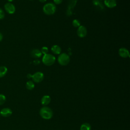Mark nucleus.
<instances>
[{"label":"nucleus","instance_id":"18","mask_svg":"<svg viewBox=\"0 0 130 130\" xmlns=\"http://www.w3.org/2000/svg\"><path fill=\"white\" fill-rule=\"evenodd\" d=\"M26 87L28 90H32L35 87V84L32 81H28L26 83Z\"/></svg>","mask_w":130,"mask_h":130},{"label":"nucleus","instance_id":"28","mask_svg":"<svg viewBox=\"0 0 130 130\" xmlns=\"http://www.w3.org/2000/svg\"><path fill=\"white\" fill-rule=\"evenodd\" d=\"M99 1H102V0H99Z\"/></svg>","mask_w":130,"mask_h":130},{"label":"nucleus","instance_id":"20","mask_svg":"<svg viewBox=\"0 0 130 130\" xmlns=\"http://www.w3.org/2000/svg\"><path fill=\"white\" fill-rule=\"evenodd\" d=\"M6 96L2 94H0V105H2L5 103L6 102Z\"/></svg>","mask_w":130,"mask_h":130},{"label":"nucleus","instance_id":"10","mask_svg":"<svg viewBox=\"0 0 130 130\" xmlns=\"http://www.w3.org/2000/svg\"><path fill=\"white\" fill-rule=\"evenodd\" d=\"M12 114V111L11 109L9 108H5L1 110L0 115L3 117H9Z\"/></svg>","mask_w":130,"mask_h":130},{"label":"nucleus","instance_id":"6","mask_svg":"<svg viewBox=\"0 0 130 130\" xmlns=\"http://www.w3.org/2000/svg\"><path fill=\"white\" fill-rule=\"evenodd\" d=\"M78 0H70L69 2L68 6V9L67 10V15L69 16L72 14V10L74 7L75 6Z\"/></svg>","mask_w":130,"mask_h":130},{"label":"nucleus","instance_id":"15","mask_svg":"<svg viewBox=\"0 0 130 130\" xmlns=\"http://www.w3.org/2000/svg\"><path fill=\"white\" fill-rule=\"evenodd\" d=\"M50 101H51V99H50V96L46 95H44L42 98L41 102L42 105L46 106V105H47L48 104H49L50 103Z\"/></svg>","mask_w":130,"mask_h":130},{"label":"nucleus","instance_id":"9","mask_svg":"<svg viewBox=\"0 0 130 130\" xmlns=\"http://www.w3.org/2000/svg\"><path fill=\"white\" fill-rule=\"evenodd\" d=\"M118 54L121 57L123 58H127L129 56V53L128 50L123 47L120 48L119 49Z\"/></svg>","mask_w":130,"mask_h":130},{"label":"nucleus","instance_id":"30","mask_svg":"<svg viewBox=\"0 0 130 130\" xmlns=\"http://www.w3.org/2000/svg\"></svg>","mask_w":130,"mask_h":130},{"label":"nucleus","instance_id":"13","mask_svg":"<svg viewBox=\"0 0 130 130\" xmlns=\"http://www.w3.org/2000/svg\"><path fill=\"white\" fill-rule=\"evenodd\" d=\"M93 5L98 10L103 11L104 10V6L103 4L99 0H93Z\"/></svg>","mask_w":130,"mask_h":130},{"label":"nucleus","instance_id":"11","mask_svg":"<svg viewBox=\"0 0 130 130\" xmlns=\"http://www.w3.org/2000/svg\"><path fill=\"white\" fill-rule=\"evenodd\" d=\"M30 54L31 57L36 58H39L42 55V53L41 51L38 49H34L31 50Z\"/></svg>","mask_w":130,"mask_h":130},{"label":"nucleus","instance_id":"19","mask_svg":"<svg viewBox=\"0 0 130 130\" xmlns=\"http://www.w3.org/2000/svg\"><path fill=\"white\" fill-rule=\"evenodd\" d=\"M73 25L75 27H78L80 26V22L78 19H74L72 22Z\"/></svg>","mask_w":130,"mask_h":130},{"label":"nucleus","instance_id":"26","mask_svg":"<svg viewBox=\"0 0 130 130\" xmlns=\"http://www.w3.org/2000/svg\"><path fill=\"white\" fill-rule=\"evenodd\" d=\"M39 1L41 3H44L46 1V0H39Z\"/></svg>","mask_w":130,"mask_h":130},{"label":"nucleus","instance_id":"23","mask_svg":"<svg viewBox=\"0 0 130 130\" xmlns=\"http://www.w3.org/2000/svg\"><path fill=\"white\" fill-rule=\"evenodd\" d=\"M53 2L55 4L59 5L62 3V0H53Z\"/></svg>","mask_w":130,"mask_h":130},{"label":"nucleus","instance_id":"8","mask_svg":"<svg viewBox=\"0 0 130 130\" xmlns=\"http://www.w3.org/2000/svg\"><path fill=\"white\" fill-rule=\"evenodd\" d=\"M77 33L78 36L80 38L85 37L87 34L86 28L83 25H80L79 27H78Z\"/></svg>","mask_w":130,"mask_h":130},{"label":"nucleus","instance_id":"21","mask_svg":"<svg viewBox=\"0 0 130 130\" xmlns=\"http://www.w3.org/2000/svg\"><path fill=\"white\" fill-rule=\"evenodd\" d=\"M41 52L42 54H47V53L48 52V48L46 46H44L42 48Z\"/></svg>","mask_w":130,"mask_h":130},{"label":"nucleus","instance_id":"17","mask_svg":"<svg viewBox=\"0 0 130 130\" xmlns=\"http://www.w3.org/2000/svg\"><path fill=\"white\" fill-rule=\"evenodd\" d=\"M91 129V126L90 124L88 123H83L81 126L80 130H90Z\"/></svg>","mask_w":130,"mask_h":130},{"label":"nucleus","instance_id":"3","mask_svg":"<svg viewBox=\"0 0 130 130\" xmlns=\"http://www.w3.org/2000/svg\"><path fill=\"white\" fill-rule=\"evenodd\" d=\"M55 61V56L51 54H44L42 58L43 63L44 64L48 66H50L53 64Z\"/></svg>","mask_w":130,"mask_h":130},{"label":"nucleus","instance_id":"22","mask_svg":"<svg viewBox=\"0 0 130 130\" xmlns=\"http://www.w3.org/2000/svg\"><path fill=\"white\" fill-rule=\"evenodd\" d=\"M5 13L4 11L0 8V20L3 19L5 17Z\"/></svg>","mask_w":130,"mask_h":130},{"label":"nucleus","instance_id":"1","mask_svg":"<svg viewBox=\"0 0 130 130\" xmlns=\"http://www.w3.org/2000/svg\"><path fill=\"white\" fill-rule=\"evenodd\" d=\"M40 115L45 119H50L53 116V112L52 110L48 107H43L40 110Z\"/></svg>","mask_w":130,"mask_h":130},{"label":"nucleus","instance_id":"24","mask_svg":"<svg viewBox=\"0 0 130 130\" xmlns=\"http://www.w3.org/2000/svg\"><path fill=\"white\" fill-rule=\"evenodd\" d=\"M3 35L0 32V42L3 39Z\"/></svg>","mask_w":130,"mask_h":130},{"label":"nucleus","instance_id":"7","mask_svg":"<svg viewBox=\"0 0 130 130\" xmlns=\"http://www.w3.org/2000/svg\"><path fill=\"white\" fill-rule=\"evenodd\" d=\"M4 8L6 11L10 14H13L15 12V7L14 5L11 3H7L5 5Z\"/></svg>","mask_w":130,"mask_h":130},{"label":"nucleus","instance_id":"12","mask_svg":"<svg viewBox=\"0 0 130 130\" xmlns=\"http://www.w3.org/2000/svg\"><path fill=\"white\" fill-rule=\"evenodd\" d=\"M104 4L106 7L109 8H113L116 6V0H105Z\"/></svg>","mask_w":130,"mask_h":130},{"label":"nucleus","instance_id":"14","mask_svg":"<svg viewBox=\"0 0 130 130\" xmlns=\"http://www.w3.org/2000/svg\"><path fill=\"white\" fill-rule=\"evenodd\" d=\"M51 50L52 53H54V54H60L61 51V49L60 46L57 45H54L52 46L51 47Z\"/></svg>","mask_w":130,"mask_h":130},{"label":"nucleus","instance_id":"5","mask_svg":"<svg viewBox=\"0 0 130 130\" xmlns=\"http://www.w3.org/2000/svg\"><path fill=\"white\" fill-rule=\"evenodd\" d=\"M44 76L43 73L40 72H38L31 76V78L35 82L40 83L43 80Z\"/></svg>","mask_w":130,"mask_h":130},{"label":"nucleus","instance_id":"25","mask_svg":"<svg viewBox=\"0 0 130 130\" xmlns=\"http://www.w3.org/2000/svg\"><path fill=\"white\" fill-rule=\"evenodd\" d=\"M31 76H32V75H31V74H27V77L29 79V78H31Z\"/></svg>","mask_w":130,"mask_h":130},{"label":"nucleus","instance_id":"29","mask_svg":"<svg viewBox=\"0 0 130 130\" xmlns=\"http://www.w3.org/2000/svg\"><path fill=\"white\" fill-rule=\"evenodd\" d=\"M30 1H32V0H30Z\"/></svg>","mask_w":130,"mask_h":130},{"label":"nucleus","instance_id":"16","mask_svg":"<svg viewBox=\"0 0 130 130\" xmlns=\"http://www.w3.org/2000/svg\"><path fill=\"white\" fill-rule=\"evenodd\" d=\"M8 71V69L5 66L0 67V78L3 77L6 75Z\"/></svg>","mask_w":130,"mask_h":130},{"label":"nucleus","instance_id":"2","mask_svg":"<svg viewBox=\"0 0 130 130\" xmlns=\"http://www.w3.org/2000/svg\"><path fill=\"white\" fill-rule=\"evenodd\" d=\"M56 6L53 3H47L45 4L43 8V12L47 15H51L54 14L56 11Z\"/></svg>","mask_w":130,"mask_h":130},{"label":"nucleus","instance_id":"4","mask_svg":"<svg viewBox=\"0 0 130 130\" xmlns=\"http://www.w3.org/2000/svg\"><path fill=\"white\" fill-rule=\"evenodd\" d=\"M58 63L61 66L67 65L70 61V56L66 53H63L60 54L58 57L57 59Z\"/></svg>","mask_w":130,"mask_h":130},{"label":"nucleus","instance_id":"27","mask_svg":"<svg viewBox=\"0 0 130 130\" xmlns=\"http://www.w3.org/2000/svg\"><path fill=\"white\" fill-rule=\"evenodd\" d=\"M9 3H11V2H13L14 0H7Z\"/></svg>","mask_w":130,"mask_h":130}]
</instances>
